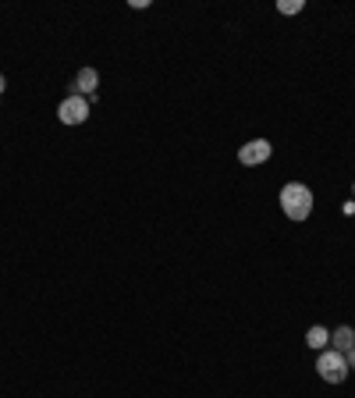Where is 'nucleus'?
I'll use <instances>...</instances> for the list:
<instances>
[{
	"mask_svg": "<svg viewBox=\"0 0 355 398\" xmlns=\"http://www.w3.org/2000/svg\"><path fill=\"white\" fill-rule=\"evenodd\" d=\"M274 157V146L266 143V139H249V143H242V150H238V164L242 167H259V164H266Z\"/></svg>",
	"mask_w": 355,
	"mask_h": 398,
	"instance_id": "obj_4",
	"label": "nucleus"
},
{
	"mask_svg": "<svg viewBox=\"0 0 355 398\" xmlns=\"http://www.w3.org/2000/svg\"><path fill=\"white\" fill-rule=\"evenodd\" d=\"M89 100L86 96H79V93H72V96H64L61 104H57V118H61V125H82L86 118H89Z\"/></svg>",
	"mask_w": 355,
	"mask_h": 398,
	"instance_id": "obj_3",
	"label": "nucleus"
},
{
	"mask_svg": "<svg viewBox=\"0 0 355 398\" xmlns=\"http://www.w3.org/2000/svg\"><path fill=\"white\" fill-rule=\"evenodd\" d=\"M316 373H320V380H327V384H341V380L348 377V363H344L341 352L323 348V352L316 355Z\"/></svg>",
	"mask_w": 355,
	"mask_h": 398,
	"instance_id": "obj_2",
	"label": "nucleus"
},
{
	"mask_svg": "<svg viewBox=\"0 0 355 398\" xmlns=\"http://www.w3.org/2000/svg\"><path fill=\"white\" fill-rule=\"evenodd\" d=\"M96 86H100V75H96V68H82L79 75H75V93L79 96H93L96 100Z\"/></svg>",
	"mask_w": 355,
	"mask_h": 398,
	"instance_id": "obj_5",
	"label": "nucleus"
},
{
	"mask_svg": "<svg viewBox=\"0 0 355 398\" xmlns=\"http://www.w3.org/2000/svg\"><path fill=\"white\" fill-rule=\"evenodd\" d=\"M8 89V82H4V75H0V93H4Z\"/></svg>",
	"mask_w": 355,
	"mask_h": 398,
	"instance_id": "obj_10",
	"label": "nucleus"
},
{
	"mask_svg": "<svg viewBox=\"0 0 355 398\" xmlns=\"http://www.w3.org/2000/svg\"><path fill=\"white\" fill-rule=\"evenodd\" d=\"M281 210H284V217L288 221H305L309 214H312V192H309V185H302V182H288L284 189H281Z\"/></svg>",
	"mask_w": 355,
	"mask_h": 398,
	"instance_id": "obj_1",
	"label": "nucleus"
},
{
	"mask_svg": "<svg viewBox=\"0 0 355 398\" xmlns=\"http://www.w3.org/2000/svg\"><path fill=\"white\" fill-rule=\"evenodd\" d=\"M344 363H348V370H355V345L344 352Z\"/></svg>",
	"mask_w": 355,
	"mask_h": 398,
	"instance_id": "obj_9",
	"label": "nucleus"
},
{
	"mask_svg": "<svg viewBox=\"0 0 355 398\" xmlns=\"http://www.w3.org/2000/svg\"><path fill=\"white\" fill-rule=\"evenodd\" d=\"M305 4H302V0H281V4H277V11L281 15H298Z\"/></svg>",
	"mask_w": 355,
	"mask_h": 398,
	"instance_id": "obj_8",
	"label": "nucleus"
},
{
	"mask_svg": "<svg viewBox=\"0 0 355 398\" xmlns=\"http://www.w3.org/2000/svg\"><path fill=\"white\" fill-rule=\"evenodd\" d=\"M305 345H309V348H316V352H323V348L330 345V331H327V327H320V324H316V327H309V331H305Z\"/></svg>",
	"mask_w": 355,
	"mask_h": 398,
	"instance_id": "obj_7",
	"label": "nucleus"
},
{
	"mask_svg": "<svg viewBox=\"0 0 355 398\" xmlns=\"http://www.w3.org/2000/svg\"><path fill=\"white\" fill-rule=\"evenodd\" d=\"M330 345H334V352H348L351 345H355V331L351 327H337V331H330Z\"/></svg>",
	"mask_w": 355,
	"mask_h": 398,
	"instance_id": "obj_6",
	"label": "nucleus"
}]
</instances>
